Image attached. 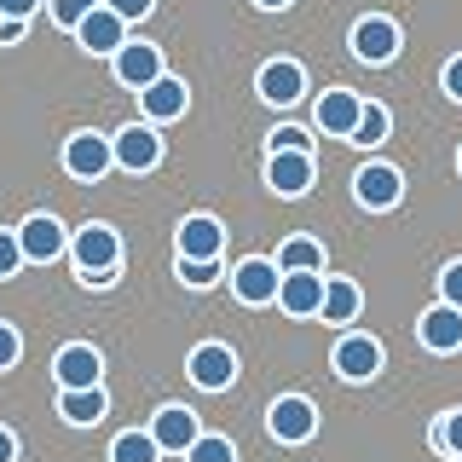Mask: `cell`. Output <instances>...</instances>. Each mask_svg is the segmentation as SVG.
<instances>
[{"mask_svg": "<svg viewBox=\"0 0 462 462\" xmlns=\"http://www.w3.org/2000/svg\"><path fill=\"white\" fill-rule=\"evenodd\" d=\"M69 260H76L81 278L87 272H122V237H116L105 220H93V226H81L76 237H69Z\"/></svg>", "mask_w": 462, "mask_h": 462, "instance_id": "cell-1", "label": "cell"}, {"mask_svg": "<svg viewBox=\"0 0 462 462\" xmlns=\"http://www.w3.org/2000/svg\"><path fill=\"white\" fill-rule=\"evenodd\" d=\"M110 168H116L110 134H93V127H81V134L64 139V173H69V180H105Z\"/></svg>", "mask_w": 462, "mask_h": 462, "instance_id": "cell-2", "label": "cell"}, {"mask_svg": "<svg viewBox=\"0 0 462 462\" xmlns=\"http://www.w3.org/2000/svg\"><path fill=\"white\" fill-rule=\"evenodd\" d=\"M266 428H272V439H278V445H307L312 433H318V404L300 399V393H283V399H272Z\"/></svg>", "mask_w": 462, "mask_h": 462, "instance_id": "cell-3", "label": "cell"}, {"mask_svg": "<svg viewBox=\"0 0 462 462\" xmlns=\"http://www.w3.org/2000/svg\"><path fill=\"white\" fill-rule=\"evenodd\" d=\"M185 375H191V387L202 393H226L231 382H237V353H231L226 341H202L191 358H185Z\"/></svg>", "mask_w": 462, "mask_h": 462, "instance_id": "cell-4", "label": "cell"}, {"mask_svg": "<svg viewBox=\"0 0 462 462\" xmlns=\"http://www.w3.org/2000/svg\"><path fill=\"white\" fill-rule=\"evenodd\" d=\"M353 197L365 202L370 214H387V208H399L404 202V173L393 162H365L353 173Z\"/></svg>", "mask_w": 462, "mask_h": 462, "instance_id": "cell-5", "label": "cell"}, {"mask_svg": "<svg viewBox=\"0 0 462 462\" xmlns=\"http://www.w3.org/2000/svg\"><path fill=\"white\" fill-rule=\"evenodd\" d=\"M278 289H283V272H278V260H237V272H231V295L243 300V307H272L278 300Z\"/></svg>", "mask_w": 462, "mask_h": 462, "instance_id": "cell-6", "label": "cell"}, {"mask_svg": "<svg viewBox=\"0 0 462 462\" xmlns=\"http://www.w3.org/2000/svg\"><path fill=\"white\" fill-rule=\"evenodd\" d=\"M254 93L266 98V105L289 110V105H300V98H307V69H300L295 58H272V64H260Z\"/></svg>", "mask_w": 462, "mask_h": 462, "instance_id": "cell-7", "label": "cell"}, {"mask_svg": "<svg viewBox=\"0 0 462 462\" xmlns=\"http://www.w3.org/2000/svg\"><path fill=\"white\" fill-rule=\"evenodd\" d=\"M52 375H58V393H69V387H105V358H98V346L69 341V346H58Z\"/></svg>", "mask_w": 462, "mask_h": 462, "instance_id": "cell-8", "label": "cell"}, {"mask_svg": "<svg viewBox=\"0 0 462 462\" xmlns=\"http://www.w3.org/2000/svg\"><path fill=\"white\" fill-rule=\"evenodd\" d=\"M329 365H336L341 382H375V375H382V341H375V336H358V329H353V336L336 341Z\"/></svg>", "mask_w": 462, "mask_h": 462, "instance_id": "cell-9", "label": "cell"}, {"mask_svg": "<svg viewBox=\"0 0 462 462\" xmlns=\"http://www.w3.org/2000/svg\"><path fill=\"white\" fill-rule=\"evenodd\" d=\"M110 151H116V168L122 173H151L156 162H162V139H156V127H122V134H110Z\"/></svg>", "mask_w": 462, "mask_h": 462, "instance_id": "cell-10", "label": "cell"}, {"mask_svg": "<svg viewBox=\"0 0 462 462\" xmlns=\"http://www.w3.org/2000/svg\"><path fill=\"white\" fill-rule=\"evenodd\" d=\"M76 47H81V52H93V58H116V52L127 47V23L116 18L105 0H98V6L81 18V29H76Z\"/></svg>", "mask_w": 462, "mask_h": 462, "instance_id": "cell-11", "label": "cell"}, {"mask_svg": "<svg viewBox=\"0 0 462 462\" xmlns=\"http://www.w3.org/2000/svg\"><path fill=\"white\" fill-rule=\"evenodd\" d=\"M312 180H318L312 151H272V156H266V185H272L278 197H307Z\"/></svg>", "mask_w": 462, "mask_h": 462, "instance_id": "cell-12", "label": "cell"}, {"mask_svg": "<svg viewBox=\"0 0 462 462\" xmlns=\"http://www.w3.org/2000/svg\"><path fill=\"white\" fill-rule=\"evenodd\" d=\"M110 69H116V81L134 87V93H144L156 76H168V69H162V47H156V41H127V47L110 58Z\"/></svg>", "mask_w": 462, "mask_h": 462, "instance_id": "cell-13", "label": "cell"}, {"mask_svg": "<svg viewBox=\"0 0 462 462\" xmlns=\"http://www.w3.org/2000/svg\"><path fill=\"white\" fill-rule=\"evenodd\" d=\"M358 116H365V98H358L353 87H329V93L318 98L312 122H318V134H329V139H353Z\"/></svg>", "mask_w": 462, "mask_h": 462, "instance_id": "cell-14", "label": "cell"}, {"mask_svg": "<svg viewBox=\"0 0 462 462\" xmlns=\"http://www.w3.org/2000/svg\"><path fill=\"white\" fill-rule=\"evenodd\" d=\"M197 433H202V422H197V411H185V404H162V411L151 416V439L162 445L168 457H185L197 445Z\"/></svg>", "mask_w": 462, "mask_h": 462, "instance_id": "cell-15", "label": "cell"}, {"mask_svg": "<svg viewBox=\"0 0 462 462\" xmlns=\"http://www.w3.org/2000/svg\"><path fill=\"white\" fill-rule=\"evenodd\" d=\"M353 58L358 64H393L399 58V23L393 18H358L353 23Z\"/></svg>", "mask_w": 462, "mask_h": 462, "instance_id": "cell-16", "label": "cell"}, {"mask_svg": "<svg viewBox=\"0 0 462 462\" xmlns=\"http://www.w3.org/2000/svg\"><path fill=\"white\" fill-rule=\"evenodd\" d=\"M18 243H23V260H35V266H47L69 249V231L58 226V214H29L18 226Z\"/></svg>", "mask_w": 462, "mask_h": 462, "instance_id": "cell-17", "label": "cell"}, {"mask_svg": "<svg viewBox=\"0 0 462 462\" xmlns=\"http://www.w3.org/2000/svg\"><path fill=\"white\" fill-rule=\"evenodd\" d=\"M324 272H283V289H278V307L289 318H318L324 312Z\"/></svg>", "mask_w": 462, "mask_h": 462, "instance_id": "cell-18", "label": "cell"}, {"mask_svg": "<svg viewBox=\"0 0 462 462\" xmlns=\"http://www.w3.org/2000/svg\"><path fill=\"white\" fill-rule=\"evenodd\" d=\"M226 249V226L214 214H185L180 220V260H220Z\"/></svg>", "mask_w": 462, "mask_h": 462, "instance_id": "cell-19", "label": "cell"}, {"mask_svg": "<svg viewBox=\"0 0 462 462\" xmlns=\"http://www.w3.org/2000/svg\"><path fill=\"white\" fill-rule=\"evenodd\" d=\"M416 336H422L428 353H462V312L439 300V307H428L416 318Z\"/></svg>", "mask_w": 462, "mask_h": 462, "instance_id": "cell-20", "label": "cell"}, {"mask_svg": "<svg viewBox=\"0 0 462 462\" xmlns=\"http://www.w3.org/2000/svg\"><path fill=\"white\" fill-rule=\"evenodd\" d=\"M139 105H144V116H151V122H180L185 105H191V87H185L180 76H156V81L139 93Z\"/></svg>", "mask_w": 462, "mask_h": 462, "instance_id": "cell-21", "label": "cell"}, {"mask_svg": "<svg viewBox=\"0 0 462 462\" xmlns=\"http://www.w3.org/2000/svg\"><path fill=\"white\" fill-rule=\"evenodd\" d=\"M105 387H69V393H58V416H64L69 428H93L98 416H105Z\"/></svg>", "mask_w": 462, "mask_h": 462, "instance_id": "cell-22", "label": "cell"}, {"mask_svg": "<svg viewBox=\"0 0 462 462\" xmlns=\"http://www.w3.org/2000/svg\"><path fill=\"white\" fill-rule=\"evenodd\" d=\"M365 312V295H358V283L353 278H329L324 283V324H353V318Z\"/></svg>", "mask_w": 462, "mask_h": 462, "instance_id": "cell-23", "label": "cell"}, {"mask_svg": "<svg viewBox=\"0 0 462 462\" xmlns=\"http://www.w3.org/2000/svg\"><path fill=\"white\" fill-rule=\"evenodd\" d=\"M272 260H278V272H324V243L318 237H283V249Z\"/></svg>", "mask_w": 462, "mask_h": 462, "instance_id": "cell-24", "label": "cell"}, {"mask_svg": "<svg viewBox=\"0 0 462 462\" xmlns=\"http://www.w3.org/2000/svg\"><path fill=\"white\" fill-rule=\"evenodd\" d=\"M387 134H393V116H387V105H365V116H358V127H353V139H346V144H358V151H375Z\"/></svg>", "mask_w": 462, "mask_h": 462, "instance_id": "cell-25", "label": "cell"}, {"mask_svg": "<svg viewBox=\"0 0 462 462\" xmlns=\"http://www.w3.org/2000/svg\"><path fill=\"white\" fill-rule=\"evenodd\" d=\"M110 462H162V445L151 439V428H144V433H116Z\"/></svg>", "mask_w": 462, "mask_h": 462, "instance_id": "cell-26", "label": "cell"}, {"mask_svg": "<svg viewBox=\"0 0 462 462\" xmlns=\"http://www.w3.org/2000/svg\"><path fill=\"white\" fill-rule=\"evenodd\" d=\"M185 462H237V445L226 433H197V445L185 451Z\"/></svg>", "mask_w": 462, "mask_h": 462, "instance_id": "cell-27", "label": "cell"}, {"mask_svg": "<svg viewBox=\"0 0 462 462\" xmlns=\"http://www.w3.org/2000/svg\"><path fill=\"white\" fill-rule=\"evenodd\" d=\"M433 451L462 457V411H445L439 422H433Z\"/></svg>", "mask_w": 462, "mask_h": 462, "instance_id": "cell-28", "label": "cell"}, {"mask_svg": "<svg viewBox=\"0 0 462 462\" xmlns=\"http://www.w3.org/2000/svg\"><path fill=\"white\" fill-rule=\"evenodd\" d=\"M226 272H220V260H180V283L185 289H214Z\"/></svg>", "mask_w": 462, "mask_h": 462, "instance_id": "cell-29", "label": "cell"}, {"mask_svg": "<svg viewBox=\"0 0 462 462\" xmlns=\"http://www.w3.org/2000/svg\"><path fill=\"white\" fill-rule=\"evenodd\" d=\"M93 6H98V0H47L52 23H58V29H69V35H76V29H81V18H87V12H93Z\"/></svg>", "mask_w": 462, "mask_h": 462, "instance_id": "cell-30", "label": "cell"}, {"mask_svg": "<svg viewBox=\"0 0 462 462\" xmlns=\"http://www.w3.org/2000/svg\"><path fill=\"white\" fill-rule=\"evenodd\" d=\"M272 151H312V139H307V127H295V122H283V127H272L266 134V156Z\"/></svg>", "mask_w": 462, "mask_h": 462, "instance_id": "cell-31", "label": "cell"}, {"mask_svg": "<svg viewBox=\"0 0 462 462\" xmlns=\"http://www.w3.org/2000/svg\"><path fill=\"white\" fill-rule=\"evenodd\" d=\"M18 266H23V243H18V231H0V278H18Z\"/></svg>", "mask_w": 462, "mask_h": 462, "instance_id": "cell-32", "label": "cell"}, {"mask_svg": "<svg viewBox=\"0 0 462 462\" xmlns=\"http://www.w3.org/2000/svg\"><path fill=\"white\" fill-rule=\"evenodd\" d=\"M439 300H445V307H457V312H462V260H451V266L439 272Z\"/></svg>", "mask_w": 462, "mask_h": 462, "instance_id": "cell-33", "label": "cell"}, {"mask_svg": "<svg viewBox=\"0 0 462 462\" xmlns=\"http://www.w3.org/2000/svg\"><path fill=\"white\" fill-rule=\"evenodd\" d=\"M105 6H110L122 23H139V18H151V6H156V0H105Z\"/></svg>", "mask_w": 462, "mask_h": 462, "instance_id": "cell-34", "label": "cell"}, {"mask_svg": "<svg viewBox=\"0 0 462 462\" xmlns=\"http://www.w3.org/2000/svg\"><path fill=\"white\" fill-rule=\"evenodd\" d=\"M18 353H23V336L12 324H0V370H12L18 365Z\"/></svg>", "mask_w": 462, "mask_h": 462, "instance_id": "cell-35", "label": "cell"}, {"mask_svg": "<svg viewBox=\"0 0 462 462\" xmlns=\"http://www.w3.org/2000/svg\"><path fill=\"white\" fill-rule=\"evenodd\" d=\"M35 6H41V0H0V18H35Z\"/></svg>", "mask_w": 462, "mask_h": 462, "instance_id": "cell-36", "label": "cell"}, {"mask_svg": "<svg viewBox=\"0 0 462 462\" xmlns=\"http://www.w3.org/2000/svg\"><path fill=\"white\" fill-rule=\"evenodd\" d=\"M439 81H445V93H451L457 105H462V58H451V64H445V76H439Z\"/></svg>", "mask_w": 462, "mask_h": 462, "instance_id": "cell-37", "label": "cell"}, {"mask_svg": "<svg viewBox=\"0 0 462 462\" xmlns=\"http://www.w3.org/2000/svg\"><path fill=\"white\" fill-rule=\"evenodd\" d=\"M23 35H29L23 18H0V47H12V41H23Z\"/></svg>", "mask_w": 462, "mask_h": 462, "instance_id": "cell-38", "label": "cell"}, {"mask_svg": "<svg viewBox=\"0 0 462 462\" xmlns=\"http://www.w3.org/2000/svg\"><path fill=\"white\" fill-rule=\"evenodd\" d=\"M0 462H18V439H12V428H0Z\"/></svg>", "mask_w": 462, "mask_h": 462, "instance_id": "cell-39", "label": "cell"}, {"mask_svg": "<svg viewBox=\"0 0 462 462\" xmlns=\"http://www.w3.org/2000/svg\"><path fill=\"white\" fill-rule=\"evenodd\" d=\"M260 12H283V6H295V0H254Z\"/></svg>", "mask_w": 462, "mask_h": 462, "instance_id": "cell-40", "label": "cell"}, {"mask_svg": "<svg viewBox=\"0 0 462 462\" xmlns=\"http://www.w3.org/2000/svg\"><path fill=\"white\" fill-rule=\"evenodd\" d=\"M457 173H462V151H457Z\"/></svg>", "mask_w": 462, "mask_h": 462, "instance_id": "cell-41", "label": "cell"}]
</instances>
